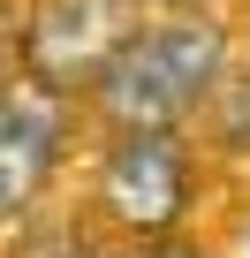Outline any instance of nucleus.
Masks as SVG:
<instances>
[{
  "label": "nucleus",
  "instance_id": "nucleus-1",
  "mask_svg": "<svg viewBox=\"0 0 250 258\" xmlns=\"http://www.w3.org/2000/svg\"><path fill=\"white\" fill-rule=\"evenodd\" d=\"M220 76H227V31L212 16L175 8L159 23H137V38L99 76L91 106H99V121H114V137H129V129H182L197 106H212Z\"/></svg>",
  "mask_w": 250,
  "mask_h": 258
},
{
  "label": "nucleus",
  "instance_id": "nucleus-2",
  "mask_svg": "<svg viewBox=\"0 0 250 258\" xmlns=\"http://www.w3.org/2000/svg\"><path fill=\"white\" fill-rule=\"evenodd\" d=\"M91 198H99V213L121 235H137V243L182 235V213L197 198V160L182 145V129H129V137H114L99 152Z\"/></svg>",
  "mask_w": 250,
  "mask_h": 258
},
{
  "label": "nucleus",
  "instance_id": "nucleus-3",
  "mask_svg": "<svg viewBox=\"0 0 250 258\" xmlns=\"http://www.w3.org/2000/svg\"><path fill=\"white\" fill-rule=\"evenodd\" d=\"M61 160H68V91L16 69L0 91V228L46 198Z\"/></svg>",
  "mask_w": 250,
  "mask_h": 258
},
{
  "label": "nucleus",
  "instance_id": "nucleus-4",
  "mask_svg": "<svg viewBox=\"0 0 250 258\" xmlns=\"http://www.w3.org/2000/svg\"><path fill=\"white\" fill-rule=\"evenodd\" d=\"M129 38H137L129 0H38L23 31V69L46 76L53 91H99V76Z\"/></svg>",
  "mask_w": 250,
  "mask_h": 258
},
{
  "label": "nucleus",
  "instance_id": "nucleus-5",
  "mask_svg": "<svg viewBox=\"0 0 250 258\" xmlns=\"http://www.w3.org/2000/svg\"><path fill=\"white\" fill-rule=\"evenodd\" d=\"M220 145L250 152V76H227V91H220Z\"/></svg>",
  "mask_w": 250,
  "mask_h": 258
},
{
  "label": "nucleus",
  "instance_id": "nucleus-6",
  "mask_svg": "<svg viewBox=\"0 0 250 258\" xmlns=\"http://www.w3.org/2000/svg\"><path fill=\"white\" fill-rule=\"evenodd\" d=\"M152 8H167V16H175V8H182V0H152Z\"/></svg>",
  "mask_w": 250,
  "mask_h": 258
}]
</instances>
